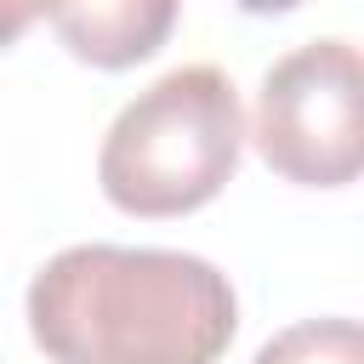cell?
<instances>
[{
    "label": "cell",
    "instance_id": "obj_6",
    "mask_svg": "<svg viewBox=\"0 0 364 364\" xmlns=\"http://www.w3.org/2000/svg\"><path fill=\"white\" fill-rule=\"evenodd\" d=\"M34 17H46V6H0V51H6Z\"/></svg>",
    "mask_w": 364,
    "mask_h": 364
},
{
    "label": "cell",
    "instance_id": "obj_1",
    "mask_svg": "<svg viewBox=\"0 0 364 364\" xmlns=\"http://www.w3.org/2000/svg\"><path fill=\"white\" fill-rule=\"evenodd\" d=\"M233 330L239 296L193 250L68 245L28 279V336L51 364H216Z\"/></svg>",
    "mask_w": 364,
    "mask_h": 364
},
{
    "label": "cell",
    "instance_id": "obj_5",
    "mask_svg": "<svg viewBox=\"0 0 364 364\" xmlns=\"http://www.w3.org/2000/svg\"><path fill=\"white\" fill-rule=\"evenodd\" d=\"M250 364H364V336L358 318H301L262 341Z\"/></svg>",
    "mask_w": 364,
    "mask_h": 364
},
{
    "label": "cell",
    "instance_id": "obj_2",
    "mask_svg": "<svg viewBox=\"0 0 364 364\" xmlns=\"http://www.w3.org/2000/svg\"><path fill=\"white\" fill-rule=\"evenodd\" d=\"M245 108L216 63H182L136 91L97 154V182L125 216H188L239 171Z\"/></svg>",
    "mask_w": 364,
    "mask_h": 364
},
{
    "label": "cell",
    "instance_id": "obj_4",
    "mask_svg": "<svg viewBox=\"0 0 364 364\" xmlns=\"http://www.w3.org/2000/svg\"><path fill=\"white\" fill-rule=\"evenodd\" d=\"M46 23L68 40L80 63L131 68L142 63L176 23L171 0H91V6H46Z\"/></svg>",
    "mask_w": 364,
    "mask_h": 364
},
{
    "label": "cell",
    "instance_id": "obj_3",
    "mask_svg": "<svg viewBox=\"0 0 364 364\" xmlns=\"http://www.w3.org/2000/svg\"><path fill=\"white\" fill-rule=\"evenodd\" d=\"M256 148L301 188H341L364 165V74L353 40H301L256 91Z\"/></svg>",
    "mask_w": 364,
    "mask_h": 364
}]
</instances>
